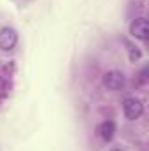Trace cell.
<instances>
[{
  "mask_svg": "<svg viewBox=\"0 0 149 151\" xmlns=\"http://www.w3.org/2000/svg\"><path fill=\"white\" fill-rule=\"evenodd\" d=\"M102 83H104V86H105L107 90L117 91V90H121V88L125 86L126 79H125L123 72H119V70H109V72H105V74H104Z\"/></svg>",
  "mask_w": 149,
  "mask_h": 151,
  "instance_id": "cell-2",
  "label": "cell"
},
{
  "mask_svg": "<svg viewBox=\"0 0 149 151\" xmlns=\"http://www.w3.org/2000/svg\"><path fill=\"white\" fill-rule=\"evenodd\" d=\"M18 44V32L11 27H4L0 30V49L2 51H11Z\"/></svg>",
  "mask_w": 149,
  "mask_h": 151,
  "instance_id": "cell-3",
  "label": "cell"
},
{
  "mask_svg": "<svg viewBox=\"0 0 149 151\" xmlns=\"http://www.w3.org/2000/svg\"><path fill=\"white\" fill-rule=\"evenodd\" d=\"M111 151H121V150H111Z\"/></svg>",
  "mask_w": 149,
  "mask_h": 151,
  "instance_id": "cell-8",
  "label": "cell"
},
{
  "mask_svg": "<svg viewBox=\"0 0 149 151\" xmlns=\"http://www.w3.org/2000/svg\"><path fill=\"white\" fill-rule=\"evenodd\" d=\"M140 56H142V53H140L139 49H133V47H130V60H132V62L139 60Z\"/></svg>",
  "mask_w": 149,
  "mask_h": 151,
  "instance_id": "cell-6",
  "label": "cell"
},
{
  "mask_svg": "<svg viewBox=\"0 0 149 151\" xmlns=\"http://www.w3.org/2000/svg\"><path fill=\"white\" fill-rule=\"evenodd\" d=\"M2 88H4V84H2V83H0V90H2Z\"/></svg>",
  "mask_w": 149,
  "mask_h": 151,
  "instance_id": "cell-7",
  "label": "cell"
},
{
  "mask_svg": "<svg viewBox=\"0 0 149 151\" xmlns=\"http://www.w3.org/2000/svg\"><path fill=\"white\" fill-rule=\"evenodd\" d=\"M130 35L139 40H148L149 37V25L146 18H135L130 23Z\"/></svg>",
  "mask_w": 149,
  "mask_h": 151,
  "instance_id": "cell-4",
  "label": "cell"
},
{
  "mask_svg": "<svg viewBox=\"0 0 149 151\" xmlns=\"http://www.w3.org/2000/svg\"><path fill=\"white\" fill-rule=\"evenodd\" d=\"M114 134H116V125H114V121L105 119V121H102V123L98 125V135H100L104 141H111L112 137H114Z\"/></svg>",
  "mask_w": 149,
  "mask_h": 151,
  "instance_id": "cell-5",
  "label": "cell"
},
{
  "mask_svg": "<svg viewBox=\"0 0 149 151\" xmlns=\"http://www.w3.org/2000/svg\"><path fill=\"white\" fill-rule=\"evenodd\" d=\"M123 113H125V118L130 119V121H135L139 119L142 113H144V106L139 99L135 97H128L123 100Z\"/></svg>",
  "mask_w": 149,
  "mask_h": 151,
  "instance_id": "cell-1",
  "label": "cell"
}]
</instances>
